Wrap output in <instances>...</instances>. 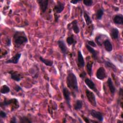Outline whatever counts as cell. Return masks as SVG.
Segmentation results:
<instances>
[{
  "instance_id": "obj_15",
  "label": "cell",
  "mask_w": 123,
  "mask_h": 123,
  "mask_svg": "<svg viewBox=\"0 0 123 123\" xmlns=\"http://www.w3.org/2000/svg\"><path fill=\"white\" fill-rule=\"evenodd\" d=\"M113 21L114 24L117 25L123 24V16L122 14H117L113 18Z\"/></svg>"
},
{
  "instance_id": "obj_13",
  "label": "cell",
  "mask_w": 123,
  "mask_h": 123,
  "mask_svg": "<svg viewBox=\"0 0 123 123\" xmlns=\"http://www.w3.org/2000/svg\"><path fill=\"white\" fill-rule=\"evenodd\" d=\"M9 74H11V78L13 79V80L19 82L21 80V76L20 74L16 71H10L8 72Z\"/></svg>"
},
{
  "instance_id": "obj_5",
  "label": "cell",
  "mask_w": 123,
  "mask_h": 123,
  "mask_svg": "<svg viewBox=\"0 0 123 123\" xmlns=\"http://www.w3.org/2000/svg\"><path fill=\"white\" fill-rule=\"evenodd\" d=\"M63 95L64 97V98L65 100V102L68 105V106L70 108H71V104H70V92L69 90L66 87H63L62 89Z\"/></svg>"
},
{
  "instance_id": "obj_18",
  "label": "cell",
  "mask_w": 123,
  "mask_h": 123,
  "mask_svg": "<svg viewBox=\"0 0 123 123\" xmlns=\"http://www.w3.org/2000/svg\"><path fill=\"white\" fill-rule=\"evenodd\" d=\"M86 47L88 50V51L92 54L93 58L95 60H97L98 58V53L91 46H89L88 44H86Z\"/></svg>"
},
{
  "instance_id": "obj_33",
  "label": "cell",
  "mask_w": 123,
  "mask_h": 123,
  "mask_svg": "<svg viewBox=\"0 0 123 123\" xmlns=\"http://www.w3.org/2000/svg\"><path fill=\"white\" fill-rule=\"evenodd\" d=\"M87 43H88V45L89 46H92V47H96V44L93 41H92V40L87 41Z\"/></svg>"
},
{
  "instance_id": "obj_21",
  "label": "cell",
  "mask_w": 123,
  "mask_h": 123,
  "mask_svg": "<svg viewBox=\"0 0 123 123\" xmlns=\"http://www.w3.org/2000/svg\"><path fill=\"white\" fill-rule=\"evenodd\" d=\"M82 107H83V102L82 100L77 99L74 105V109L76 111L80 110L82 108Z\"/></svg>"
},
{
  "instance_id": "obj_37",
  "label": "cell",
  "mask_w": 123,
  "mask_h": 123,
  "mask_svg": "<svg viewBox=\"0 0 123 123\" xmlns=\"http://www.w3.org/2000/svg\"><path fill=\"white\" fill-rule=\"evenodd\" d=\"M80 1H81L80 0H72L70 1V2L72 4H77L78 2H80Z\"/></svg>"
},
{
  "instance_id": "obj_20",
  "label": "cell",
  "mask_w": 123,
  "mask_h": 123,
  "mask_svg": "<svg viewBox=\"0 0 123 123\" xmlns=\"http://www.w3.org/2000/svg\"><path fill=\"white\" fill-rule=\"evenodd\" d=\"M111 37L113 39H116L119 37V30L116 28H113L111 29L110 32Z\"/></svg>"
},
{
  "instance_id": "obj_4",
  "label": "cell",
  "mask_w": 123,
  "mask_h": 123,
  "mask_svg": "<svg viewBox=\"0 0 123 123\" xmlns=\"http://www.w3.org/2000/svg\"><path fill=\"white\" fill-rule=\"evenodd\" d=\"M85 92L88 101L92 105L94 106H96L97 102L96 100L95 95H94V93L88 89H86Z\"/></svg>"
},
{
  "instance_id": "obj_19",
  "label": "cell",
  "mask_w": 123,
  "mask_h": 123,
  "mask_svg": "<svg viewBox=\"0 0 123 123\" xmlns=\"http://www.w3.org/2000/svg\"><path fill=\"white\" fill-rule=\"evenodd\" d=\"M107 84L111 94L113 95L115 92V87L113 84L111 79L110 77H109L107 80Z\"/></svg>"
},
{
  "instance_id": "obj_7",
  "label": "cell",
  "mask_w": 123,
  "mask_h": 123,
  "mask_svg": "<svg viewBox=\"0 0 123 123\" xmlns=\"http://www.w3.org/2000/svg\"><path fill=\"white\" fill-rule=\"evenodd\" d=\"M90 115L94 118L97 119L99 122H102L103 120V116L102 113L98 111L92 110L90 111Z\"/></svg>"
},
{
  "instance_id": "obj_38",
  "label": "cell",
  "mask_w": 123,
  "mask_h": 123,
  "mask_svg": "<svg viewBox=\"0 0 123 123\" xmlns=\"http://www.w3.org/2000/svg\"><path fill=\"white\" fill-rule=\"evenodd\" d=\"M7 40H8V41H6V45H7L8 46H10V45H11V39H9V38H8Z\"/></svg>"
},
{
  "instance_id": "obj_22",
  "label": "cell",
  "mask_w": 123,
  "mask_h": 123,
  "mask_svg": "<svg viewBox=\"0 0 123 123\" xmlns=\"http://www.w3.org/2000/svg\"><path fill=\"white\" fill-rule=\"evenodd\" d=\"M39 60H40V61L44 63L47 66H51L53 64V62L52 61L49 60H48V59H45L43 58L42 57H39Z\"/></svg>"
},
{
  "instance_id": "obj_14",
  "label": "cell",
  "mask_w": 123,
  "mask_h": 123,
  "mask_svg": "<svg viewBox=\"0 0 123 123\" xmlns=\"http://www.w3.org/2000/svg\"><path fill=\"white\" fill-rule=\"evenodd\" d=\"M64 8V4L60 1H58L57 4L55 6L54 9L57 13L62 12Z\"/></svg>"
},
{
  "instance_id": "obj_12",
  "label": "cell",
  "mask_w": 123,
  "mask_h": 123,
  "mask_svg": "<svg viewBox=\"0 0 123 123\" xmlns=\"http://www.w3.org/2000/svg\"><path fill=\"white\" fill-rule=\"evenodd\" d=\"M77 63L78 67L79 68H83L85 66V61L84 60V58L80 50H78V51Z\"/></svg>"
},
{
  "instance_id": "obj_16",
  "label": "cell",
  "mask_w": 123,
  "mask_h": 123,
  "mask_svg": "<svg viewBox=\"0 0 123 123\" xmlns=\"http://www.w3.org/2000/svg\"><path fill=\"white\" fill-rule=\"evenodd\" d=\"M103 44L104 45V48L106 49V50L108 52H111L112 50V45L111 42V41L108 39H105L103 42Z\"/></svg>"
},
{
  "instance_id": "obj_30",
  "label": "cell",
  "mask_w": 123,
  "mask_h": 123,
  "mask_svg": "<svg viewBox=\"0 0 123 123\" xmlns=\"http://www.w3.org/2000/svg\"><path fill=\"white\" fill-rule=\"evenodd\" d=\"M102 36V35H99L95 37V41H96V43H97V44L99 46H101V45L103 43V42H102L101 39V37Z\"/></svg>"
},
{
  "instance_id": "obj_26",
  "label": "cell",
  "mask_w": 123,
  "mask_h": 123,
  "mask_svg": "<svg viewBox=\"0 0 123 123\" xmlns=\"http://www.w3.org/2000/svg\"><path fill=\"white\" fill-rule=\"evenodd\" d=\"M104 63H105V65L106 67L112 69L114 72H116L117 68H116V66L112 63L111 62L109 61H105Z\"/></svg>"
},
{
  "instance_id": "obj_1",
  "label": "cell",
  "mask_w": 123,
  "mask_h": 123,
  "mask_svg": "<svg viewBox=\"0 0 123 123\" xmlns=\"http://www.w3.org/2000/svg\"><path fill=\"white\" fill-rule=\"evenodd\" d=\"M66 84L68 88L73 92L77 93L78 92V86L77 78L75 75L71 71H69L66 78Z\"/></svg>"
},
{
  "instance_id": "obj_3",
  "label": "cell",
  "mask_w": 123,
  "mask_h": 123,
  "mask_svg": "<svg viewBox=\"0 0 123 123\" xmlns=\"http://www.w3.org/2000/svg\"><path fill=\"white\" fill-rule=\"evenodd\" d=\"M12 105V107H14L15 109L19 107L18 101L16 98H12L9 99H5L3 102H0V105L1 107H4L10 105Z\"/></svg>"
},
{
  "instance_id": "obj_34",
  "label": "cell",
  "mask_w": 123,
  "mask_h": 123,
  "mask_svg": "<svg viewBox=\"0 0 123 123\" xmlns=\"http://www.w3.org/2000/svg\"><path fill=\"white\" fill-rule=\"evenodd\" d=\"M0 116L1 118H5L7 116V114L5 112H4V111H0Z\"/></svg>"
},
{
  "instance_id": "obj_27",
  "label": "cell",
  "mask_w": 123,
  "mask_h": 123,
  "mask_svg": "<svg viewBox=\"0 0 123 123\" xmlns=\"http://www.w3.org/2000/svg\"><path fill=\"white\" fill-rule=\"evenodd\" d=\"M84 17L85 18V20L86 21V24L87 25H89L90 24L92 23V21L91 20V18L90 16L88 15V14L85 11L84 12Z\"/></svg>"
},
{
  "instance_id": "obj_9",
  "label": "cell",
  "mask_w": 123,
  "mask_h": 123,
  "mask_svg": "<svg viewBox=\"0 0 123 123\" xmlns=\"http://www.w3.org/2000/svg\"><path fill=\"white\" fill-rule=\"evenodd\" d=\"M58 46L61 50V51L63 53V55H66L68 52V49L64 42L62 40H59L57 42Z\"/></svg>"
},
{
  "instance_id": "obj_10",
  "label": "cell",
  "mask_w": 123,
  "mask_h": 123,
  "mask_svg": "<svg viewBox=\"0 0 123 123\" xmlns=\"http://www.w3.org/2000/svg\"><path fill=\"white\" fill-rule=\"evenodd\" d=\"M21 54L20 53H18L16 54L15 55H14L13 56H12L11 59L5 61V63L17 64L19 60L21 58Z\"/></svg>"
},
{
  "instance_id": "obj_39",
  "label": "cell",
  "mask_w": 123,
  "mask_h": 123,
  "mask_svg": "<svg viewBox=\"0 0 123 123\" xmlns=\"http://www.w3.org/2000/svg\"><path fill=\"white\" fill-rule=\"evenodd\" d=\"M83 119H84V121L86 122V123H89V119H88L87 118H86V117H83Z\"/></svg>"
},
{
  "instance_id": "obj_24",
  "label": "cell",
  "mask_w": 123,
  "mask_h": 123,
  "mask_svg": "<svg viewBox=\"0 0 123 123\" xmlns=\"http://www.w3.org/2000/svg\"><path fill=\"white\" fill-rule=\"evenodd\" d=\"M93 64V62H87L86 66L88 74L90 76L92 75V69Z\"/></svg>"
},
{
  "instance_id": "obj_8",
  "label": "cell",
  "mask_w": 123,
  "mask_h": 123,
  "mask_svg": "<svg viewBox=\"0 0 123 123\" xmlns=\"http://www.w3.org/2000/svg\"><path fill=\"white\" fill-rule=\"evenodd\" d=\"M106 71L103 67H100L96 72V77L99 80H103L106 77Z\"/></svg>"
},
{
  "instance_id": "obj_32",
  "label": "cell",
  "mask_w": 123,
  "mask_h": 123,
  "mask_svg": "<svg viewBox=\"0 0 123 123\" xmlns=\"http://www.w3.org/2000/svg\"><path fill=\"white\" fill-rule=\"evenodd\" d=\"M13 88H14V89L16 92H19V91H20V90H22V87H21L20 86H19V85H17V84H15V86H14Z\"/></svg>"
},
{
  "instance_id": "obj_25",
  "label": "cell",
  "mask_w": 123,
  "mask_h": 123,
  "mask_svg": "<svg viewBox=\"0 0 123 123\" xmlns=\"http://www.w3.org/2000/svg\"><path fill=\"white\" fill-rule=\"evenodd\" d=\"M10 88L7 85H3L1 87L0 93L2 94H5L8 93L10 92Z\"/></svg>"
},
{
  "instance_id": "obj_29",
  "label": "cell",
  "mask_w": 123,
  "mask_h": 123,
  "mask_svg": "<svg viewBox=\"0 0 123 123\" xmlns=\"http://www.w3.org/2000/svg\"><path fill=\"white\" fill-rule=\"evenodd\" d=\"M20 123H31L32 122L27 117L23 116L20 119Z\"/></svg>"
},
{
  "instance_id": "obj_28",
  "label": "cell",
  "mask_w": 123,
  "mask_h": 123,
  "mask_svg": "<svg viewBox=\"0 0 123 123\" xmlns=\"http://www.w3.org/2000/svg\"><path fill=\"white\" fill-rule=\"evenodd\" d=\"M66 42L69 45H74L76 43V41L74 40L73 36L68 37L66 39Z\"/></svg>"
},
{
  "instance_id": "obj_17",
  "label": "cell",
  "mask_w": 123,
  "mask_h": 123,
  "mask_svg": "<svg viewBox=\"0 0 123 123\" xmlns=\"http://www.w3.org/2000/svg\"><path fill=\"white\" fill-rule=\"evenodd\" d=\"M70 25H71V28L73 30L75 34H77L79 32L80 30L78 25V22L77 20H74L70 24Z\"/></svg>"
},
{
  "instance_id": "obj_2",
  "label": "cell",
  "mask_w": 123,
  "mask_h": 123,
  "mask_svg": "<svg viewBox=\"0 0 123 123\" xmlns=\"http://www.w3.org/2000/svg\"><path fill=\"white\" fill-rule=\"evenodd\" d=\"M14 45L17 47H19L27 42V38L24 32L16 31L13 37Z\"/></svg>"
},
{
  "instance_id": "obj_23",
  "label": "cell",
  "mask_w": 123,
  "mask_h": 123,
  "mask_svg": "<svg viewBox=\"0 0 123 123\" xmlns=\"http://www.w3.org/2000/svg\"><path fill=\"white\" fill-rule=\"evenodd\" d=\"M104 14V11L102 9H99L97 10L96 13V18L97 20H100Z\"/></svg>"
},
{
  "instance_id": "obj_6",
  "label": "cell",
  "mask_w": 123,
  "mask_h": 123,
  "mask_svg": "<svg viewBox=\"0 0 123 123\" xmlns=\"http://www.w3.org/2000/svg\"><path fill=\"white\" fill-rule=\"evenodd\" d=\"M37 2L39 4L40 9L42 13L46 12L48 7V0H37Z\"/></svg>"
},
{
  "instance_id": "obj_35",
  "label": "cell",
  "mask_w": 123,
  "mask_h": 123,
  "mask_svg": "<svg viewBox=\"0 0 123 123\" xmlns=\"http://www.w3.org/2000/svg\"><path fill=\"white\" fill-rule=\"evenodd\" d=\"M79 76L80 78H82V79H84L86 76V73L85 71H83L80 74H79Z\"/></svg>"
},
{
  "instance_id": "obj_36",
  "label": "cell",
  "mask_w": 123,
  "mask_h": 123,
  "mask_svg": "<svg viewBox=\"0 0 123 123\" xmlns=\"http://www.w3.org/2000/svg\"><path fill=\"white\" fill-rule=\"evenodd\" d=\"M10 122V123H17V120H16V117L15 116H13L11 118Z\"/></svg>"
},
{
  "instance_id": "obj_11",
  "label": "cell",
  "mask_w": 123,
  "mask_h": 123,
  "mask_svg": "<svg viewBox=\"0 0 123 123\" xmlns=\"http://www.w3.org/2000/svg\"><path fill=\"white\" fill-rule=\"evenodd\" d=\"M85 82L86 83V86L91 90H93L94 92H95L96 93H98V91L97 89V88L96 87L95 84H94V83L90 79L86 78L85 79Z\"/></svg>"
},
{
  "instance_id": "obj_40",
  "label": "cell",
  "mask_w": 123,
  "mask_h": 123,
  "mask_svg": "<svg viewBox=\"0 0 123 123\" xmlns=\"http://www.w3.org/2000/svg\"><path fill=\"white\" fill-rule=\"evenodd\" d=\"M117 122H122V121H118Z\"/></svg>"
},
{
  "instance_id": "obj_31",
  "label": "cell",
  "mask_w": 123,
  "mask_h": 123,
  "mask_svg": "<svg viewBox=\"0 0 123 123\" xmlns=\"http://www.w3.org/2000/svg\"><path fill=\"white\" fill-rule=\"evenodd\" d=\"M83 3L86 6H91L93 4V1L92 0H84Z\"/></svg>"
}]
</instances>
